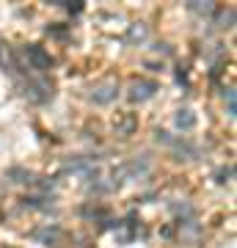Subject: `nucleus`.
Here are the masks:
<instances>
[{
	"label": "nucleus",
	"instance_id": "f257e3e1",
	"mask_svg": "<svg viewBox=\"0 0 237 248\" xmlns=\"http://www.w3.org/2000/svg\"><path fill=\"white\" fill-rule=\"evenodd\" d=\"M25 58H28V63H31V69H36V72H47L50 66H53L50 53H44L39 45H28L25 47Z\"/></svg>",
	"mask_w": 237,
	"mask_h": 248
},
{
	"label": "nucleus",
	"instance_id": "f03ea898",
	"mask_svg": "<svg viewBox=\"0 0 237 248\" xmlns=\"http://www.w3.org/2000/svg\"><path fill=\"white\" fill-rule=\"evenodd\" d=\"M155 91H158V83H155V80H135L130 86V94H127V97H130L132 102H143V99H149Z\"/></svg>",
	"mask_w": 237,
	"mask_h": 248
},
{
	"label": "nucleus",
	"instance_id": "7ed1b4c3",
	"mask_svg": "<svg viewBox=\"0 0 237 248\" xmlns=\"http://www.w3.org/2000/svg\"><path fill=\"white\" fill-rule=\"evenodd\" d=\"M116 83H102V86H97V89L91 91V99L97 102V105H108V102H113L116 99Z\"/></svg>",
	"mask_w": 237,
	"mask_h": 248
},
{
	"label": "nucleus",
	"instance_id": "20e7f679",
	"mask_svg": "<svg viewBox=\"0 0 237 248\" xmlns=\"http://www.w3.org/2000/svg\"><path fill=\"white\" fill-rule=\"evenodd\" d=\"M31 97L36 102H44V99L53 97V83H47V80H39V83H31Z\"/></svg>",
	"mask_w": 237,
	"mask_h": 248
},
{
	"label": "nucleus",
	"instance_id": "39448f33",
	"mask_svg": "<svg viewBox=\"0 0 237 248\" xmlns=\"http://www.w3.org/2000/svg\"><path fill=\"white\" fill-rule=\"evenodd\" d=\"M176 127H179V130H193L196 127V116H193V110H188V108H185V110H179V113H176Z\"/></svg>",
	"mask_w": 237,
	"mask_h": 248
},
{
	"label": "nucleus",
	"instance_id": "423d86ee",
	"mask_svg": "<svg viewBox=\"0 0 237 248\" xmlns=\"http://www.w3.org/2000/svg\"><path fill=\"white\" fill-rule=\"evenodd\" d=\"M127 39H130V42H143V39H146V25H132Z\"/></svg>",
	"mask_w": 237,
	"mask_h": 248
},
{
	"label": "nucleus",
	"instance_id": "0eeeda50",
	"mask_svg": "<svg viewBox=\"0 0 237 248\" xmlns=\"http://www.w3.org/2000/svg\"><path fill=\"white\" fill-rule=\"evenodd\" d=\"M132 127H135V119H132V116H124L122 122L116 124V130H119L122 135H130V133H132Z\"/></svg>",
	"mask_w": 237,
	"mask_h": 248
},
{
	"label": "nucleus",
	"instance_id": "6e6552de",
	"mask_svg": "<svg viewBox=\"0 0 237 248\" xmlns=\"http://www.w3.org/2000/svg\"><path fill=\"white\" fill-rule=\"evenodd\" d=\"M232 22H235V9L221 11L218 14V28H232Z\"/></svg>",
	"mask_w": 237,
	"mask_h": 248
},
{
	"label": "nucleus",
	"instance_id": "1a4fd4ad",
	"mask_svg": "<svg viewBox=\"0 0 237 248\" xmlns=\"http://www.w3.org/2000/svg\"><path fill=\"white\" fill-rule=\"evenodd\" d=\"M127 171H130V174H146V171H149V163H146V160H132L130 166H127Z\"/></svg>",
	"mask_w": 237,
	"mask_h": 248
},
{
	"label": "nucleus",
	"instance_id": "9d476101",
	"mask_svg": "<svg viewBox=\"0 0 237 248\" xmlns=\"http://www.w3.org/2000/svg\"><path fill=\"white\" fill-rule=\"evenodd\" d=\"M190 11H196V14H212L215 6L212 3H190Z\"/></svg>",
	"mask_w": 237,
	"mask_h": 248
},
{
	"label": "nucleus",
	"instance_id": "9b49d317",
	"mask_svg": "<svg viewBox=\"0 0 237 248\" xmlns=\"http://www.w3.org/2000/svg\"><path fill=\"white\" fill-rule=\"evenodd\" d=\"M226 177H232V166H229V169H221V171H218V182H226Z\"/></svg>",
	"mask_w": 237,
	"mask_h": 248
},
{
	"label": "nucleus",
	"instance_id": "f8f14e48",
	"mask_svg": "<svg viewBox=\"0 0 237 248\" xmlns=\"http://www.w3.org/2000/svg\"><path fill=\"white\" fill-rule=\"evenodd\" d=\"M158 141H163V143H171V138H168V133H166V130H158Z\"/></svg>",
	"mask_w": 237,
	"mask_h": 248
}]
</instances>
